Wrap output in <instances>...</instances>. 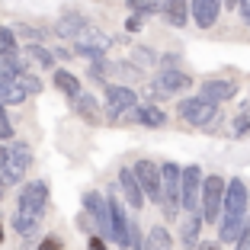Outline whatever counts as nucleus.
Instances as JSON below:
<instances>
[{"label": "nucleus", "mask_w": 250, "mask_h": 250, "mask_svg": "<svg viewBox=\"0 0 250 250\" xmlns=\"http://www.w3.org/2000/svg\"><path fill=\"white\" fill-rule=\"evenodd\" d=\"M45 206H48V183L45 180H36V183L22 186L20 206L13 212V228L20 234H32L45 218Z\"/></svg>", "instance_id": "1"}, {"label": "nucleus", "mask_w": 250, "mask_h": 250, "mask_svg": "<svg viewBox=\"0 0 250 250\" xmlns=\"http://www.w3.org/2000/svg\"><path fill=\"white\" fill-rule=\"evenodd\" d=\"M161 180H164V218H177L183 212V167L173 161L161 164Z\"/></svg>", "instance_id": "2"}, {"label": "nucleus", "mask_w": 250, "mask_h": 250, "mask_svg": "<svg viewBox=\"0 0 250 250\" xmlns=\"http://www.w3.org/2000/svg\"><path fill=\"white\" fill-rule=\"evenodd\" d=\"M225 192H228V183L221 177H206V186H202V206H199V212H202V218H206V225H218L221 221V212H225Z\"/></svg>", "instance_id": "3"}, {"label": "nucleus", "mask_w": 250, "mask_h": 250, "mask_svg": "<svg viewBox=\"0 0 250 250\" xmlns=\"http://www.w3.org/2000/svg\"><path fill=\"white\" fill-rule=\"evenodd\" d=\"M180 119L189 125H196V128H208V125L218 119V106L208 103V100H202V96H186L183 103L177 106Z\"/></svg>", "instance_id": "4"}, {"label": "nucleus", "mask_w": 250, "mask_h": 250, "mask_svg": "<svg viewBox=\"0 0 250 250\" xmlns=\"http://www.w3.org/2000/svg\"><path fill=\"white\" fill-rule=\"evenodd\" d=\"M83 215L93 221L96 234L112 241V208H109V199H103L100 192H87V196H83Z\"/></svg>", "instance_id": "5"}, {"label": "nucleus", "mask_w": 250, "mask_h": 250, "mask_svg": "<svg viewBox=\"0 0 250 250\" xmlns=\"http://www.w3.org/2000/svg\"><path fill=\"white\" fill-rule=\"evenodd\" d=\"M135 177H138L141 189H145V199L161 206L164 202V180H161V167L154 161H135Z\"/></svg>", "instance_id": "6"}, {"label": "nucleus", "mask_w": 250, "mask_h": 250, "mask_svg": "<svg viewBox=\"0 0 250 250\" xmlns=\"http://www.w3.org/2000/svg\"><path fill=\"white\" fill-rule=\"evenodd\" d=\"M106 109H109V119L119 122L122 116H128L132 109H138V96H135L132 87H125V83H106Z\"/></svg>", "instance_id": "7"}, {"label": "nucleus", "mask_w": 250, "mask_h": 250, "mask_svg": "<svg viewBox=\"0 0 250 250\" xmlns=\"http://www.w3.org/2000/svg\"><path fill=\"white\" fill-rule=\"evenodd\" d=\"M202 186H206V173L196 167V164H189V167H183V212H199V206H202Z\"/></svg>", "instance_id": "8"}, {"label": "nucleus", "mask_w": 250, "mask_h": 250, "mask_svg": "<svg viewBox=\"0 0 250 250\" xmlns=\"http://www.w3.org/2000/svg\"><path fill=\"white\" fill-rule=\"evenodd\" d=\"M112 39L106 32H96V29H87L77 42H74V52L83 55V58H93V61H103V55L109 52Z\"/></svg>", "instance_id": "9"}, {"label": "nucleus", "mask_w": 250, "mask_h": 250, "mask_svg": "<svg viewBox=\"0 0 250 250\" xmlns=\"http://www.w3.org/2000/svg\"><path fill=\"white\" fill-rule=\"evenodd\" d=\"M247 186L244 180H228V192H225V212L221 218H247Z\"/></svg>", "instance_id": "10"}, {"label": "nucleus", "mask_w": 250, "mask_h": 250, "mask_svg": "<svg viewBox=\"0 0 250 250\" xmlns=\"http://www.w3.org/2000/svg\"><path fill=\"white\" fill-rule=\"evenodd\" d=\"M29 161H32L29 145L13 141V145H10V161H7V167H3V177H7V183H20V180L26 177V167H29Z\"/></svg>", "instance_id": "11"}, {"label": "nucleus", "mask_w": 250, "mask_h": 250, "mask_svg": "<svg viewBox=\"0 0 250 250\" xmlns=\"http://www.w3.org/2000/svg\"><path fill=\"white\" fill-rule=\"evenodd\" d=\"M189 87H192V77L183 74V71H177V67H173V71H161L154 77V93L157 96H177Z\"/></svg>", "instance_id": "12"}, {"label": "nucleus", "mask_w": 250, "mask_h": 250, "mask_svg": "<svg viewBox=\"0 0 250 250\" xmlns=\"http://www.w3.org/2000/svg\"><path fill=\"white\" fill-rule=\"evenodd\" d=\"M237 93V83L228 81V77H212V81H206L202 87H199V96L202 100H208V103H228V100H234Z\"/></svg>", "instance_id": "13"}, {"label": "nucleus", "mask_w": 250, "mask_h": 250, "mask_svg": "<svg viewBox=\"0 0 250 250\" xmlns=\"http://www.w3.org/2000/svg\"><path fill=\"white\" fill-rule=\"evenodd\" d=\"M119 189H122L128 208H135V212H138V208L147 202V199H145V189H141V183H138V177H135L132 167H122V173H119Z\"/></svg>", "instance_id": "14"}, {"label": "nucleus", "mask_w": 250, "mask_h": 250, "mask_svg": "<svg viewBox=\"0 0 250 250\" xmlns=\"http://www.w3.org/2000/svg\"><path fill=\"white\" fill-rule=\"evenodd\" d=\"M192 7V20H196L199 29H212L215 22H218V13L225 7V0H189Z\"/></svg>", "instance_id": "15"}, {"label": "nucleus", "mask_w": 250, "mask_h": 250, "mask_svg": "<svg viewBox=\"0 0 250 250\" xmlns=\"http://www.w3.org/2000/svg\"><path fill=\"white\" fill-rule=\"evenodd\" d=\"M26 96H29L26 87L16 81L13 74H7L3 67H0V106H20Z\"/></svg>", "instance_id": "16"}, {"label": "nucleus", "mask_w": 250, "mask_h": 250, "mask_svg": "<svg viewBox=\"0 0 250 250\" xmlns=\"http://www.w3.org/2000/svg\"><path fill=\"white\" fill-rule=\"evenodd\" d=\"M202 225H206V218H202V212H189L183 218V228H180V241H183V247L186 250H196L199 244V237H202Z\"/></svg>", "instance_id": "17"}, {"label": "nucleus", "mask_w": 250, "mask_h": 250, "mask_svg": "<svg viewBox=\"0 0 250 250\" xmlns=\"http://www.w3.org/2000/svg\"><path fill=\"white\" fill-rule=\"evenodd\" d=\"M247 228H250L247 218H221L218 221V244H237Z\"/></svg>", "instance_id": "18"}, {"label": "nucleus", "mask_w": 250, "mask_h": 250, "mask_svg": "<svg viewBox=\"0 0 250 250\" xmlns=\"http://www.w3.org/2000/svg\"><path fill=\"white\" fill-rule=\"evenodd\" d=\"M83 32H87V22H83L81 13L67 10V13L58 16V36H61V39H81Z\"/></svg>", "instance_id": "19"}, {"label": "nucleus", "mask_w": 250, "mask_h": 250, "mask_svg": "<svg viewBox=\"0 0 250 250\" xmlns=\"http://www.w3.org/2000/svg\"><path fill=\"white\" fill-rule=\"evenodd\" d=\"M74 112L83 119L87 125H100L103 122V116H100V106H96V100L90 93H81L77 100H74Z\"/></svg>", "instance_id": "20"}, {"label": "nucleus", "mask_w": 250, "mask_h": 250, "mask_svg": "<svg viewBox=\"0 0 250 250\" xmlns=\"http://www.w3.org/2000/svg\"><path fill=\"white\" fill-rule=\"evenodd\" d=\"M164 16H167V22H173V26H186V20L192 16L189 0H167V3H164Z\"/></svg>", "instance_id": "21"}, {"label": "nucleus", "mask_w": 250, "mask_h": 250, "mask_svg": "<svg viewBox=\"0 0 250 250\" xmlns=\"http://www.w3.org/2000/svg\"><path fill=\"white\" fill-rule=\"evenodd\" d=\"M135 122L147 125V128H161V125H167V112L147 103V106H138V109H135Z\"/></svg>", "instance_id": "22"}, {"label": "nucleus", "mask_w": 250, "mask_h": 250, "mask_svg": "<svg viewBox=\"0 0 250 250\" xmlns=\"http://www.w3.org/2000/svg\"><path fill=\"white\" fill-rule=\"evenodd\" d=\"M141 250H173V237H170V231H167V228L154 225V228L147 231L145 247H141Z\"/></svg>", "instance_id": "23"}, {"label": "nucleus", "mask_w": 250, "mask_h": 250, "mask_svg": "<svg viewBox=\"0 0 250 250\" xmlns=\"http://www.w3.org/2000/svg\"><path fill=\"white\" fill-rule=\"evenodd\" d=\"M55 87H58L64 96H71V100H77V96L83 93V90H81V81H77L74 74H67V71H55Z\"/></svg>", "instance_id": "24"}, {"label": "nucleus", "mask_w": 250, "mask_h": 250, "mask_svg": "<svg viewBox=\"0 0 250 250\" xmlns=\"http://www.w3.org/2000/svg\"><path fill=\"white\" fill-rule=\"evenodd\" d=\"M125 7L132 10V16H154V13H164V3H161V0H125Z\"/></svg>", "instance_id": "25"}, {"label": "nucleus", "mask_w": 250, "mask_h": 250, "mask_svg": "<svg viewBox=\"0 0 250 250\" xmlns=\"http://www.w3.org/2000/svg\"><path fill=\"white\" fill-rule=\"evenodd\" d=\"M26 58L36 61L39 67H55V52H48L42 45H29V48H26Z\"/></svg>", "instance_id": "26"}, {"label": "nucleus", "mask_w": 250, "mask_h": 250, "mask_svg": "<svg viewBox=\"0 0 250 250\" xmlns=\"http://www.w3.org/2000/svg\"><path fill=\"white\" fill-rule=\"evenodd\" d=\"M3 71L7 74H13L16 81H22V77H26V74H29V67H26V61L20 58V55H3Z\"/></svg>", "instance_id": "27"}, {"label": "nucleus", "mask_w": 250, "mask_h": 250, "mask_svg": "<svg viewBox=\"0 0 250 250\" xmlns=\"http://www.w3.org/2000/svg\"><path fill=\"white\" fill-rule=\"evenodd\" d=\"M13 52H16V32L7 29V26H0V58L13 55Z\"/></svg>", "instance_id": "28"}, {"label": "nucleus", "mask_w": 250, "mask_h": 250, "mask_svg": "<svg viewBox=\"0 0 250 250\" xmlns=\"http://www.w3.org/2000/svg\"><path fill=\"white\" fill-rule=\"evenodd\" d=\"M234 135H250V106L244 112H237V119H234Z\"/></svg>", "instance_id": "29"}, {"label": "nucleus", "mask_w": 250, "mask_h": 250, "mask_svg": "<svg viewBox=\"0 0 250 250\" xmlns=\"http://www.w3.org/2000/svg\"><path fill=\"white\" fill-rule=\"evenodd\" d=\"M10 138H13V125L7 119V109L0 106V141H10Z\"/></svg>", "instance_id": "30"}, {"label": "nucleus", "mask_w": 250, "mask_h": 250, "mask_svg": "<svg viewBox=\"0 0 250 250\" xmlns=\"http://www.w3.org/2000/svg\"><path fill=\"white\" fill-rule=\"evenodd\" d=\"M16 36H22V39H29V45H39V42H42V32H39V29H29V26H16Z\"/></svg>", "instance_id": "31"}, {"label": "nucleus", "mask_w": 250, "mask_h": 250, "mask_svg": "<svg viewBox=\"0 0 250 250\" xmlns=\"http://www.w3.org/2000/svg\"><path fill=\"white\" fill-rule=\"evenodd\" d=\"M135 58H138V64H154L157 55L151 52V48H135Z\"/></svg>", "instance_id": "32"}, {"label": "nucleus", "mask_w": 250, "mask_h": 250, "mask_svg": "<svg viewBox=\"0 0 250 250\" xmlns=\"http://www.w3.org/2000/svg\"><path fill=\"white\" fill-rule=\"evenodd\" d=\"M22 87H26V93H39V90H42V83H39V77H29V74H26V77H22Z\"/></svg>", "instance_id": "33"}, {"label": "nucleus", "mask_w": 250, "mask_h": 250, "mask_svg": "<svg viewBox=\"0 0 250 250\" xmlns=\"http://www.w3.org/2000/svg\"><path fill=\"white\" fill-rule=\"evenodd\" d=\"M39 250H61V241L58 237H45V241L39 244Z\"/></svg>", "instance_id": "34"}, {"label": "nucleus", "mask_w": 250, "mask_h": 250, "mask_svg": "<svg viewBox=\"0 0 250 250\" xmlns=\"http://www.w3.org/2000/svg\"><path fill=\"white\" fill-rule=\"evenodd\" d=\"M141 20H145V16H128V20H125V29H128V32H138L141 29Z\"/></svg>", "instance_id": "35"}, {"label": "nucleus", "mask_w": 250, "mask_h": 250, "mask_svg": "<svg viewBox=\"0 0 250 250\" xmlns=\"http://www.w3.org/2000/svg\"><path fill=\"white\" fill-rule=\"evenodd\" d=\"M237 10H241V20L250 26V0H241V7H237Z\"/></svg>", "instance_id": "36"}, {"label": "nucleus", "mask_w": 250, "mask_h": 250, "mask_svg": "<svg viewBox=\"0 0 250 250\" xmlns=\"http://www.w3.org/2000/svg\"><path fill=\"white\" fill-rule=\"evenodd\" d=\"M234 250H250V228L244 231V237H241V241L234 244Z\"/></svg>", "instance_id": "37"}, {"label": "nucleus", "mask_w": 250, "mask_h": 250, "mask_svg": "<svg viewBox=\"0 0 250 250\" xmlns=\"http://www.w3.org/2000/svg\"><path fill=\"white\" fill-rule=\"evenodd\" d=\"M196 250H221V244H218V241H202Z\"/></svg>", "instance_id": "38"}, {"label": "nucleus", "mask_w": 250, "mask_h": 250, "mask_svg": "<svg viewBox=\"0 0 250 250\" xmlns=\"http://www.w3.org/2000/svg\"><path fill=\"white\" fill-rule=\"evenodd\" d=\"M7 161H10V147H3V145H0V170L7 167Z\"/></svg>", "instance_id": "39"}, {"label": "nucleus", "mask_w": 250, "mask_h": 250, "mask_svg": "<svg viewBox=\"0 0 250 250\" xmlns=\"http://www.w3.org/2000/svg\"><path fill=\"white\" fill-rule=\"evenodd\" d=\"M90 250H106L103 237H90Z\"/></svg>", "instance_id": "40"}, {"label": "nucleus", "mask_w": 250, "mask_h": 250, "mask_svg": "<svg viewBox=\"0 0 250 250\" xmlns=\"http://www.w3.org/2000/svg\"><path fill=\"white\" fill-rule=\"evenodd\" d=\"M7 196V177H3V170H0V199Z\"/></svg>", "instance_id": "41"}, {"label": "nucleus", "mask_w": 250, "mask_h": 250, "mask_svg": "<svg viewBox=\"0 0 250 250\" xmlns=\"http://www.w3.org/2000/svg\"><path fill=\"white\" fill-rule=\"evenodd\" d=\"M225 7H228V10H237V7H241V0H225Z\"/></svg>", "instance_id": "42"}, {"label": "nucleus", "mask_w": 250, "mask_h": 250, "mask_svg": "<svg viewBox=\"0 0 250 250\" xmlns=\"http://www.w3.org/2000/svg\"><path fill=\"white\" fill-rule=\"evenodd\" d=\"M0 241H3V231H0Z\"/></svg>", "instance_id": "43"}, {"label": "nucleus", "mask_w": 250, "mask_h": 250, "mask_svg": "<svg viewBox=\"0 0 250 250\" xmlns=\"http://www.w3.org/2000/svg\"><path fill=\"white\" fill-rule=\"evenodd\" d=\"M161 3H167V0H161Z\"/></svg>", "instance_id": "44"}]
</instances>
